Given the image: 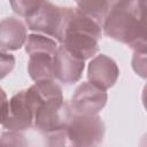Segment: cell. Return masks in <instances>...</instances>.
<instances>
[{
  "mask_svg": "<svg viewBox=\"0 0 147 147\" xmlns=\"http://www.w3.org/2000/svg\"><path fill=\"white\" fill-rule=\"evenodd\" d=\"M15 67V56L5 51H0V80L8 76Z\"/></svg>",
  "mask_w": 147,
  "mask_h": 147,
  "instance_id": "15",
  "label": "cell"
},
{
  "mask_svg": "<svg viewBox=\"0 0 147 147\" xmlns=\"http://www.w3.org/2000/svg\"><path fill=\"white\" fill-rule=\"evenodd\" d=\"M74 116L71 106L63 98H54L42 101L36 113L33 126L44 136L65 130Z\"/></svg>",
  "mask_w": 147,
  "mask_h": 147,
  "instance_id": "5",
  "label": "cell"
},
{
  "mask_svg": "<svg viewBox=\"0 0 147 147\" xmlns=\"http://www.w3.org/2000/svg\"><path fill=\"white\" fill-rule=\"evenodd\" d=\"M145 2L146 0H122L114 3L102 22L105 34L133 51L146 52Z\"/></svg>",
  "mask_w": 147,
  "mask_h": 147,
  "instance_id": "1",
  "label": "cell"
},
{
  "mask_svg": "<svg viewBox=\"0 0 147 147\" xmlns=\"http://www.w3.org/2000/svg\"><path fill=\"white\" fill-rule=\"evenodd\" d=\"M106 126L98 114H76L67 127L70 146H98L102 142Z\"/></svg>",
  "mask_w": 147,
  "mask_h": 147,
  "instance_id": "6",
  "label": "cell"
},
{
  "mask_svg": "<svg viewBox=\"0 0 147 147\" xmlns=\"http://www.w3.org/2000/svg\"><path fill=\"white\" fill-rule=\"evenodd\" d=\"M77 9L102 24L105 16L111 7L110 0H76Z\"/></svg>",
  "mask_w": 147,
  "mask_h": 147,
  "instance_id": "12",
  "label": "cell"
},
{
  "mask_svg": "<svg viewBox=\"0 0 147 147\" xmlns=\"http://www.w3.org/2000/svg\"><path fill=\"white\" fill-rule=\"evenodd\" d=\"M0 145L2 146H25L26 141L21 131H10L5 132L0 137Z\"/></svg>",
  "mask_w": 147,
  "mask_h": 147,
  "instance_id": "14",
  "label": "cell"
},
{
  "mask_svg": "<svg viewBox=\"0 0 147 147\" xmlns=\"http://www.w3.org/2000/svg\"><path fill=\"white\" fill-rule=\"evenodd\" d=\"M119 76V69L116 62L105 55L99 54L93 56L88 63L87 68V79L90 83L103 88L108 90L116 83Z\"/></svg>",
  "mask_w": 147,
  "mask_h": 147,
  "instance_id": "10",
  "label": "cell"
},
{
  "mask_svg": "<svg viewBox=\"0 0 147 147\" xmlns=\"http://www.w3.org/2000/svg\"><path fill=\"white\" fill-rule=\"evenodd\" d=\"M111 1V6L114 5V3H116V2H118V1H122V0H110Z\"/></svg>",
  "mask_w": 147,
  "mask_h": 147,
  "instance_id": "18",
  "label": "cell"
},
{
  "mask_svg": "<svg viewBox=\"0 0 147 147\" xmlns=\"http://www.w3.org/2000/svg\"><path fill=\"white\" fill-rule=\"evenodd\" d=\"M101 37L102 24L83 14L77 8H72L61 45L71 54L85 61L98 53Z\"/></svg>",
  "mask_w": 147,
  "mask_h": 147,
  "instance_id": "2",
  "label": "cell"
},
{
  "mask_svg": "<svg viewBox=\"0 0 147 147\" xmlns=\"http://www.w3.org/2000/svg\"><path fill=\"white\" fill-rule=\"evenodd\" d=\"M26 25L18 18L6 17L0 21V49L17 51L25 45Z\"/></svg>",
  "mask_w": 147,
  "mask_h": 147,
  "instance_id": "11",
  "label": "cell"
},
{
  "mask_svg": "<svg viewBox=\"0 0 147 147\" xmlns=\"http://www.w3.org/2000/svg\"><path fill=\"white\" fill-rule=\"evenodd\" d=\"M8 110H9V101L7 94L3 91V88L0 87V124H3V122L7 119Z\"/></svg>",
  "mask_w": 147,
  "mask_h": 147,
  "instance_id": "17",
  "label": "cell"
},
{
  "mask_svg": "<svg viewBox=\"0 0 147 147\" xmlns=\"http://www.w3.org/2000/svg\"><path fill=\"white\" fill-rule=\"evenodd\" d=\"M106 90L90 83H82L71 98V108L76 114H98L107 103Z\"/></svg>",
  "mask_w": 147,
  "mask_h": 147,
  "instance_id": "7",
  "label": "cell"
},
{
  "mask_svg": "<svg viewBox=\"0 0 147 147\" xmlns=\"http://www.w3.org/2000/svg\"><path fill=\"white\" fill-rule=\"evenodd\" d=\"M57 42L51 37L41 33H31L25 41V51L29 55L28 72L33 82L55 79L54 55Z\"/></svg>",
  "mask_w": 147,
  "mask_h": 147,
  "instance_id": "3",
  "label": "cell"
},
{
  "mask_svg": "<svg viewBox=\"0 0 147 147\" xmlns=\"http://www.w3.org/2000/svg\"><path fill=\"white\" fill-rule=\"evenodd\" d=\"M34 108L28 96L26 90L17 92L9 100V110L3 127L10 131H24L33 126Z\"/></svg>",
  "mask_w": 147,
  "mask_h": 147,
  "instance_id": "8",
  "label": "cell"
},
{
  "mask_svg": "<svg viewBox=\"0 0 147 147\" xmlns=\"http://www.w3.org/2000/svg\"><path fill=\"white\" fill-rule=\"evenodd\" d=\"M84 60L71 54L64 46H59L54 55V78L71 85L77 83L84 71Z\"/></svg>",
  "mask_w": 147,
  "mask_h": 147,
  "instance_id": "9",
  "label": "cell"
},
{
  "mask_svg": "<svg viewBox=\"0 0 147 147\" xmlns=\"http://www.w3.org/2000/svg\"><path fill=\"white\" fill-rule=\"evenodd\" d=\"M71 9L72 7H60L46 0L36 13L25 17V23L28 29L61 42Z\"/></svg>",
  "mask_w": 147,
  "mask_h": 147,
  "instance_id": "4",
  "label": "cell"
},
{
  "mask_svg": "<svg viewBox=\"0 0 147 147\" xmlns=\"http://www.w3.org/2000/svg\"><path fill=\"white\" fill-rule=\"evenodd\" d=\"M45 1L46 0H9L14 13L24 18L36 13Z\"/></svg>",
  "mask_w": 147,
  "mask_h": 147,
  "instance_id": "13",
  "label": "cell"
},
{
  "mask_svg": "<svg viewBox=\"0 0 147 147\" xmlns=\"http://www.w3.org/2000/svg\"><path fill=\"white\" fill-rule=\"evenodd\" d=\"M132 67L133 70L140 77H146V52L134 51L133 59H132Z\"/></svg>",
  "mask_w": 147,
  "mask_h": 147,
  "instance_id": "16",
  "label": "cell"
}]
</instances>
